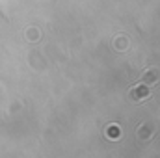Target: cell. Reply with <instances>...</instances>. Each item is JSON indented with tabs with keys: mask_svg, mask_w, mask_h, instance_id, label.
I'll use <instances>...</instances> for the list:
<instances>
[{
	"mask_svg": "<svg viewBox=\"0 0 160 158\" xmlns=\"http://www.w3.org/2000/svg\"><path fill=\"white\" fill-rule=\"evenodd\" d=\"M147 97V89H136V91L132 93V97Z\"/></svg>",
	"mask_w": 160,
	"mask_h": 158,
	"instance_id": "1",
	"label": "cell"
}]
</instances>
